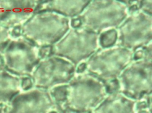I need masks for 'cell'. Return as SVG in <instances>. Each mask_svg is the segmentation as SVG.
I'll use <instances>...</instances> for the list:
<instances>
[{"mask_svg": "<svg viewBox=\"0 0 152 113\" xmlns=\"http://www.w3.org/2000/svg\"><path fill=\"white\" fill-rule=\"evenodd\" d=\"M90 1H41L36 12H54L65 17H76L81 14Z\"/></svg>", "mask_w": 152, "mask_h": 113, "instance_id": "cell-13", "label": "cell"}, {"mask_svg": "<svg viewBox=\"0 0 152 113\" xmlns=\"http://www.w3.org/2000/svg\"><path fill=\"white\" fill-rule=\"evenodd\" d=\"M54 110L58 111L49 90L34 88L17 95L7 105L6 113H49Z\"/></svg>", "mask_w": 152, "mask_h": 113, "instance_id": "cell-10", "label": "cell"}, {"mask_svg": "<svg viewBox=\"0 0 152 113\" xmlns=\"http://www.w3.org/2000/svg\"><path fill=\"white\" fill-rule=\"evenodd\" d=\"M6 70L5 61L2 54H0V71Z\"/></svg>", "mask_w": 152, "mask_h": 113, "instance_id": "cell-25", "label": "cell"}, {"mask_svg": "<svg viewBox=\"0 0 152 113\" xmlns=\"http://www.w3.org/2000/svg\"><path fill=\"white\" fill-rule=\"evenodd\" d=\"M152 94L147 95L137 101L136 113H151Z\"/></svg>", "mask_w": 152, "mask_h": 113, "instance_id": "cell-18", "label": "cell"}, {"mask_svg": "<svg viewBox=\"0 0 152 113\" xmlns=\"http://www.w3.org/2000/svg\"><path fill=\"white\" fill-rule=\"evenodd\" d=\"M49 113H59L57 110H54V111H51Z\"/></svg>", "mask_w": 152, "mask_h": 113, "instance_id": "cell-26", "label": "cell"}, {"mask_svg": "<svg viewBox=\"0 0 152 113\" xmlns=\"http://www.w3.org/2000/svg\"><path fill=\"white\" fill-rule=\"evenodd\" d=\"M76 66L69 61L51 55L41 60L31 75L34 88L50 90L66 85L75 75Z\"/></svg>", "mask_w": 152, "mask_h": 113, "instance_id": "cell-8", "label": "cell"}, {"mask_svg": "<svg viewBox=\"0 0 152 113\" xmlns=\"http://www.w3.org/2000/svg\"><path fill=\"white\" fill-rule=\"evenodd\" d=\"M117 79L119 91L134 100L152 94V59L134 61L124 69Z\"/></svg>", "mask_w": 152, "mask_h": 113, "instance_id": "cell-7", "label": "cell"}, {"mask_svg": "<svg viewBox=\"0 0 152 113\" xmlns=\"http://www.w3.org/2000/svg\"><path fill=\"white\" fill-rule=\"evenodd\" d=\"M11 39L10 29L0 24V54H3Z\"/></svg>", "mask_w": 152, "mask_h": 113, "instance_id": "cell-17", "label": "cell"}, {"mask_svg": "<svg viewBox=\"0 0 152 113\" xmlns=\"http://www.w3.org/2000/svg\"><path fill=\"white\" fill-rule=\"evenodd\" d=\"M106 84L108 94L119 91V82L118 79L112 80Z\"/></svg>", "mask_w": 152, "mask_h": 113, "instance_id": "cell-21", "label": "cell"}, {"mask_svg": "<svg viewBox=\"0 0 152 113\" xmlns=\"http://www.w3.org/2000/svg\"><path fill=\"white\" fill-rule=\"evenodd\" d=\"M134 52L119 45L99 49L86 63V70L105 83L117 79L133 60Z\"/></svg>", "mask_w": 152, "mask_h": 113, "instance_id": "cell-5", "label": "cell"}, {"mask_svg": "<svg viewBox=\"0 0 152 113\" xmlns=\"http://www.w3.org/2000/svg\"></svg>", "mask_w": 152, "mask_h": 113, "instance_id": "cell-28", "label": "cell"}, {"mask_svg": "<svg viewBox=\"0 0 152 113\" xmlns=\"http://www.w3.org/2000/svg\"><path fill=\"white\" fill-rule=\"evenodd\" d=\"M137 101L118 91L109 93L92 113H136Z\"/></svg>", "mask_w": 152, "mask_h": 113, "instance_id": "cell-12", "label": "cell"}, {"mask_svg": "<svg viewBox=\"0 0 152 113\" xmlns=\"http://www.w3.org/2000/svg\"><path fill=\"white\" fill-rule=\"evenodd\" d=\"M55 102L58 111L59 110L66 100L67 95V84L59 85L49 90Z\"/></svg>", "mask_w": 152, "mask_h": 113, "instance_id": "cell-15", "label": "cell"}, {"mask_svg": "<svg viewBox=\"0 0 152 113\" xmlns=\"http://www.w3.org/2000/svg\"><path fill=\"white\" fill-rule=\"evenodd\" d=\"M67 84V95L59 113L92 112L108 95L106 83L88 73L77 74Z\"/></svg>", "mask_w": 152, "mask_h": 113, "instance_id": "cell-1", "label": "cell"}, {"mask_svg": "<svg viewBox=\"0 0 152 113\" xmlns=\"http://www.w3.org/2000/svg\"><path fill=\"white\" fill-rule=\"evenodd\" d=\"M86 70V63L83 62L78 65V66L76 68V72L77 74H82V73H84Z\"/></svg>", "mask_w": 152, "mask_h": 113, "instance_id": "cell-24", "label": "cell"}, {"mask_svg": "<svg viewBox=\"0 0 152 113\" xmlns=\"http://www.w3.org/2000/svg\"><path fill=\"white\" fill-rule=\"evenodd\" d=\"M21 91L20 77L6 70L0 71V106L9 104Z\"/></svg>", "mask_w": 152, "mask_h": 113, "instance_id": "cell-14", "label": "cell"}, {"mask_svg": "<svg viewBox=\"0 0 152 113\" xmlns=\"http://www.w3.org/2000/svg\"><path fill=\"white\" fill-rule=\"evenodd\" d=\"M129 14L128 6L121 1H92L78 17L81 27L99 34L119 26Z\"/></svg>", "mask_w": 152, "mask_h": 113, "instance_id": "cell-3", "label": "cell"}, {"mask_svg": "<svg viewBox=\"0 0 152 113\" xmlns=\"http://www.w3.org/2000/svg\"><path fill=\"white\" fill-rule=\"evenodd\" d=\"M41 1H0V24L9 28L22 27L36 12Z\"/></svg>", "mask_w": 152, "mask_h": 113, "instance_id": "cell-11", "label": "cell"}, {"mask_svg": "<svg viewBox=\"0 0 152 113\" xmlns=\"http://www.w3.org/2000/svg\"><path fill=\"white\" fill-rule=\"evenodd\" d=\"M139 9L149 15H152V1H139Z\"/></svg>", "mask_w": 152, "mask_h": 113, "instance_id": "cell-20", "label": "cell"}, {"mask_svg": "<svg viewBox=\"0 0 152 113\" xmlns=\"http://www.w3.org/2000/svg\"></svg>", "mask_w": 152, "mask_h": 113, "instance_id": "cell-29", "label": "cell"}, {"mask_svg": "<svg viewBox=\"0 0 152 113\" xmlns=\"http://www.w3.org/2000/svg\"><path fill=\"white\" fill-rule=\"evenodd\" d=\"M119 46L135 52L152 42V16L141 10L130 14L119 26Z\"/></svg>", "mask_w": 152, "mask_h": 113, "instance_id": "cell-9", "label": "cell"}, {"mask_svg": "<svg viewBox=\"0 0 152 113\" xmlns=\"http://www.w3.org/2000/svg\"><path fill=\"white\" fill-rule=\"evenodd\" d=\"M99 34L82 27L70 29L52 46V55L61 57L75 66L94 54L99 46Z\"/></svg>", "mask_w": 152, "mask_h": 113, "instance_id": "cell-4", "label": "cell"}, {"mask_svg": "<svg viewBox=\"0 0 152 113\" xmlns=\"http://www.w3.org/2000/svg\"><path fill=\"white\" fill-rule=\"evenodd\" d=\"M92 113V112H90V113Z\"/></svg>", "mask_w": 152, "mask_h": 113, "instance_id": "cell-27", "label": "cell"}, {"mask_svg": "<svg viewBox=\"0 0 152 113\" xmlns=\"http://www.w3.org/2000/svg\"><path fill=\"white\" fill-rule=\"evenodd\" d=\"M117 37V32L115 29L105 31L99 36V44L103 49L113 47L116 43Z\"/></svg>", "mask_w": 152, "mask_h": 113, "instance_id": "cell-16", "label": "cell"}, {"mask_svg": "<svg viewBox=\"0 0 152 113\" xmlns=\"http://www.w3.org/2000/svg\"><path fill=\"white\" fill-rule=\"evenodd\" d=\"M21 78V88L22 91L29 90L34 88L32 79L30 76H24Z\"/></svg>", "mask_w": 152, "mask_h": 113, "instance_id": "cell-19", "label": "cell"}, {"mask_svg": "<svg viewBox=\"0 0 152 113\" xmlns=\"http://www.w3.org/2000/svg\"><path fill=\"white\" fill-rule=\"evenodd\" d=\"M2 55L6 70L19 77L31 76L41 60L39 47L23 36L11 39Z\"/></svg>", "mask_w": 152, "mask_h": 113, "instance_id": "cell-6", "label": "cell"}, {"mask_svg": "<svg viewBox=\"0 0 152 113\" xmlns=\"http://www.w3.org/2000/svg\"><path fill=\"white\" fill-rule=\"evenodd\" d=\"M71 26L73 28H79L81 26V22L80 20L78 17L74 18L72 20L71 22Z\"/></svg>", "mask_w": 152, "mask_h": 113, "instance_id": "cell-23", "label": "cell"}, {"mask_svg": "<svg viewBox=\"0 0 152 113\" xmlns=\"http://www.w3.org/2000/svg\"><path fill=\"white\" fill-rule=\"evenodd\" d=\"M52 46L39 47V56L41 60L44 59L52 55Z\"/></svg>", "mask_w": 152, "mask_h": 113, "instance_id": "cell-22", "label": "cell"}, {"mask_svg": "<svg viewBox=\"0 0 152 113\" xmlns=\"http://www.w3.org/2000/svg\"><path fill=\"white\" fill-rule=\"evenodd\" d=\"M70 29V20L54 12H37L21 27L22 36L39 47L53 46Z\"/></svg>", "mask_w": 152, "mask_h": 113, "instance_id": "cell-2", "label": "cell"}]
</instances>
